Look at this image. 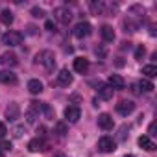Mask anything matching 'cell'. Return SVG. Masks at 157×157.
Masks as SVG:
<instances>
[{"label":"cell","mask_w":157,"mask_h":157,"mask_svg":"<svg viewBox=\"0 0 157 157\" xmlns=\"http://www.w3.org/2000/svg\"><path fill=\"white\" fill-rule=\"evenodd\" d=\"M35 63H41V65L44 67L46 72H52V70L56 68V59H54V54H52L50 50H43V52H39L37 57H35Z\"/></svg>","instance_id":"1"},{"label":"cell","mask_w":157,"mask_h":157,"mask_svg":"<svg viewBox=\"0 0 157 157\" xmlns=\"http://www.w3.org/2000/svg\"><path fill=\"white\" fill-rule=\"evenodd\" d=\"M41 113V102H30L28 109H26V122L28 124H35Z\"/></svg>","instance_id":"2"},{"label":"cell","mask_w":157,"mask_h":157,"mask_svg":"<svg viewBox=\"0 0 157 157\" xmlns=\"http://www.w3.org/2000/svg\"><path fill=\"white\" fill-rule=\"evenodd\" d=\"M2 43H4L6 46H19V44L22 43V33L11 30V32H8V33L2 35Z\"/></svg>","instance_id":"3"},{"label":"cell","mask_w":157,"mask_h":157,"mask_svg":"<svg viewBox=\"0 0 157 157\" xmlns=\"http://www.w3.org/2000/svg\"><path fill=\"white\" fill-rule=\"evenodd\" d=\"M91 32H93V28H91L89 22H78V24L74 26V30H72L74 37H78V39H85V37H89Z\"/></svg>","instance_id":"4"},{"label":"cell","mask_w":157,"mask_h":157,"mask_svg":"<svg viewBox=\"0 0 157 157\" xmlns=\"http://www.w3.org/2000/svg\"><path fill=\"white\" fill-rule=\"evenodd\" d=\"M98 150L102 151V153H111V151H115L117 150V142L111 139V137H102L100 140H98Z\"/></svg>","instance_id":"5"},{"label":"cell","mask_w":157,"mask_h":157,"mask_svg":"<svg viewBox=\"0 0 157 157\" xmlns=\"http://www.w3.org/2000/svg\"><path fill=\"white\" fill-rule=\"evenodd\" d=\"M54 17L61 22V24H68L72 21V11L68 8H56L54 10Z\"/></svg>","instance_id":"6"},{"label":"cell","mask_w":157,"mask_h":157,"mask_svg":"<svg viewBox=\"0 0 157 157\" xmlns=\"http://www.w3.org/2000/svg\"><path fill=\"white\" fill-rule=\"evenodd\" d=\"M133 111H135V104H133L131 100H122V102L117 104V113L122 115V117H128V115H131Z\"/></svg>","instance_id":"7"},{"label":"cell","mask_w":157,"mask_h":157,"mask_svg":"<svg viewBox=\"0 0 157 157\" xmlns=\"http://www.w3.org/2000/svg\"><path fill=\"white\" fill-rule=\"evenodd\" d=\"M65 118L68 122H78V120L82 118V109L78 107V105H68L65 109Z\"/></svg>","instance_id":"8"},{"label":"cell","mask_w":157,"mask_h":157,"mask_svg":"<svg viewBox=\"0 0 157 157\" xmlns=\"http://www.w3.org/2000/svg\"><path fill=\"white\" fill-rule=\"evenodd\" d=\"M0 83L4 85H15L17 83V74L11 70H0Z\"/></svg>","instance_id":"9"},{"label":"cell","mask_w":157,"mask_h":157,"mask_svg":"<svg viewBox=\"0 0 157 157\" xmlns=\"http://www.w3.org/2000/svg\"><path fill=\"white\" fill-rule=\"evenodd\" d=\"M56 83H57V85H61V87H68V85L72 83V74H70L67 68H63V70L57 74V80H56Z\"/></svg>","instance_id":"10"},{"label":"cell","mask_w":157,"mask_h":157,"mask_svg":"<svg viewBox=\"0 0 157 157\" xmlns=\"http://www.w3.org/2000/svg\"><path fill=\"white\" fill-rule=\"evenodd\" d=\"M98 126H100L104 131L113 129V117H111L109 113H102V115L98 117Z\"/></svg>","instance_id":"11"},{"label":"cell","mask_w":157,"mask_h":157,"mask_svg":"<svg viewBox=\"0 0 157 157\" xmlns=\"http://www.w3.org/2000/svg\"><path fill=\"white\" fill-rule=\"evenodd\" d=\"M19 115H21V107H19V104H17V102H11V104L6 107V118H8V120H17Z\"/></svg>","instance_id":"12"},{"label":"cell","mask_w":157,"mask_h":157,"mask_svg":"<svg viewBox=\"0 0 157 157\" xmlns=\"http://www.w3.org/2000/svg\"><path fill=\"white\" fill-rule=\"evenodd\" d=\"M28 150L32 151V153H35V151H44L46 150V142L43 140V139H32L30 142H28Z\"/></svg>","instance_id":"13"},{"label":"cell","mask_w":157,"mask_h":157,"mask_svg":"<svg viewBox=\"0 0 157 157\" xmlns=\"http://www.w3.org/2000/svg\"><path fill=\"white\" fill-rule=\"evenodd\" d=\"M109 87L115 91V89H124L126 87V82H124V78L122 76H118V74H111L109 76Z\"/></svg>","instance_id":"14"},{"label":"cell","mask_w":157,"mask_h":157,"mask_svg":"<svg viewBox=\"0 0 157 157\" xmlns=\"http://www.w3.org/2000/svg\"><path fill=\"white\" fill-rule=\"evenodd\" d=\"M17 63H19V59H17V56H15L13 52H6V54L0 56V65H6V67H15Z\"/></svg>","instance_id":"15"},{"label":"cell","mask_w":157,"mask_h":157,"mask_svg":"<svg viewBox=\"0 0 157 157\" xmlns=\"http://www.w3.org/2000/svg\"><path fill=\"white\" fill-rule=\"evenodd\" d=\"M74 70L80 72V74H85L89 70V61L85 57H76L74 59Z\"/></svg>","instance_id":"16"},{"label":"cell","mask_w":157,"mask_h":157,"mask_svg":"<svg viewBox=\"0 0 157 157\" xmlns=\"http://www.w3.org/2000/svg\"><path fill=\"white\" fill-rule=\"evenodd\" d=\"M139 146L142 148V150H146V151H153L155 150V142L148 137V135H142V137H139Z\"/></svg>","instance_id":"17"},{"label":"cell","mask_w":157,"mask_h":157,"mask_svg":"<svg viewBox=\"0 0 157 157\" xmlns=\"http://www.w3.org/2000/svg\"><path fill=\"white\" fill-rule=\"evenodd\" d=\"M113 89L109 87V85H104V83H98V96L102 98V100H111L113 98Z\"/></svg>","instance_id":"18"},{"label":"cell","mask_w":157,"mask_h":157,"mask_svg":"<svg viewBox=\"0 0 157 157\" xmlns=\"http://www.w3.org/2000/svg\"><path fill=\"white\" fill-rule=\"evenodd\" d=\"M100 33H102V39H104L105 43H113V41H115V32H113V28H111L109 24H104L102 30H100Z\"/></svg>","instance_id":"19"},{"label":"cell","mask_w":157,"mask_h":157,"mask_svg":"<svg viewBox=\"0 0 157 157\" xmlns=\"http://www.w3.org/2000/svg\"><path fill=\"white\" fill-rule=\"evenodd\" d=\"M89 8L94 15H104L105 13V4L104 2H96V0H93V2H89Z\"/></svg>","instance_id":"20"},{"label":"cell","mask_w":157,"mask_h":157,"mask_svg":"<svg viewBox=\"0 0 157 157\" xmlns=\"http://www.w3.org/2000/svg\"><path fill=\"white\" fill-rule=\"evenodd\" d=\"M28 91L32 94H39V93H43V83L39 80H30L28 82Z\"/></svg>","instance_id":"21"},{"label":"cell","mask_w":157,"mask_h":157,"mask_svg":"<svg viewBox=\"0 0 157 157\" xmlns=\"http://www.w3.org/2000/svg\"><path fill=\"white\" fill-rule=\"evenodd\" d=\"M0 21H2L6 26H10V24H13V13L10 11V10H4L2 13H0Z\"/></svg>","instance_id":"22"},{"label":"cell","mask_w":157,"mask_h":157,"mask_svg":"<svg viewBox=\"0 0 157 157\" xmlns=\"http://www.w3.org/2000/svg\"><path fill=\"white\" fill-rule=\"evenodd\" d=\"M142 74L146 78H155L157 76V67L155 65H146V67H142Z\"/></svg>","instance_id":"23"},{"label":"cell","mask_w":157,"mask_h":157,"mask_svg":"<svg viewBox=\"0 0 157 157\" xmlns=\"http://www.w3.org/2000/svg\"><path fill=\"white\" fill-rule=\"evenodd\" d=\"M137 87H139V89H142L144 93H151V91H153V83H151L150 80H140Z\"/></svg>","instance_id":"24"},{"label":"cell","mask_w":157,"mask_h":157,"mask_svg":"<svg viewBox=\"0 0 157 157\" xmlns=\"http://www.w3.org/2000/svg\"><path fill=\"white\" fill-rule=\"evenodd\" d=\"M41 111L44 113V117L46 118H50V120H54V109L48 105V104H44V102H41Z\"/></svg>","instance_id":"25"},{"label":"cell","mask_w":157,"mask_h":157,"mask_svg":"<svg viewBox=\"0 0 157 157\" xmlns=\"http://www.w3.org/2000/svg\"><path fill=\"white\" fill-rule=\"evenodd\" d=\"M56 133H57L59 137H65V135H67V126H65V122H57V124H56Z\"/></svg>","instance_id":"26"},{"label":"cell","mask_w":157,"mask_h":157,"mask_svg":"<svg viewBox=\"0 0 157 157\" xmlns=\"http://www.w3.org/2000/svg\"><path fill=\"white\" fill-rule=\"evenodd\" d=\"M26 133V129H24V126H15L13 128V137H17V139H21L22 135Z\"/></svg>","instance_id":"27"},{"label":"cell","mask_w":157,"mask_h":157,"mask_svg":"<svg viewBox=\"0 0 157 157\" xmlns=\"http://www.w3.org/2000/svg\"><path fill=\"white\" fill-rule=\"evenodd\" d=\"M126 131H129V126H122V128H120V131H118V140H126V137L129 135V133H126Z\"/></svg>","instance_id":"28"},{"label":"cell","mask_w":157,"mask_h":157,"mask_svg":"<svg viewBox=\"0 0 157 157\" xmlns=\"http://www.w3.org/2000/svg\"><path fill=\"white\" fill-rule=\"evenodd\" d=\"M144 54H146V48L140 44V46H137V50H135V59H142L144 57Z\"/></svg>","instance_id":"29"},{"label":"cell","mask_w":157,"mask_h":157,"mask_svg":"<svg viewBox=\"0 0 157 157\" xmlns=\"http://www.w3.org/2000/svg\"><path fill=\"white\" fill-rule=\"evenodd\" d=\"M11 148H13V144L10 140H0V150H2V151H10Z\"/></svg>","instance_id":"30"},{"label":"cell","mask_w":157,"mask_h":157,"mask_svg":"<svg viewBox=\"0 0 157 157\" xmlns=\"http://www.w3.org/2000/svg\"><path fill=\"white\" fill-rule=\"evenodd\" d=\"M32 15L37 17V19H41V17H44V11L41 8H32Z\"/></svg>","instance_id":"31"},{"label":"cell","mask_w":157,"mask_h":157,"mask_svg":"<svg viewBox=\"0 0 157 157\" xmlns=\"http://www.w3.org/2000/svg\"><path fill=\"white\" fill-rule=\"evenodd\" d=\"M44 28H46L48 32H54V30H56V24H54L52 21H46V24H44Z\"/></svg>","instance_id":"32"},{"label":"cell","mask_w":157,"mask_h":157,"mask_svg":"<svg viewBox=\"0 0 157 157\" xmlns=\"http://www.w3.org/2000/svg\"><path fill=\"white\" fill-rule=\"evenodd\" d=\"M94 52H96V56H98V57H105V50H104V48H98V46H96V50H94Z\"/></svg>","instance_id":"33"},{"label":"cell","mask_w":157,"mask_h":157,"mask_svg":"<svg viewBox=\"0 0 157 157\" xmlns=\"http://www.w3.org/2000/svg\"><path fill=\"white\" fill-rule=\"evenodd\" d=\"M148 133H150V135H155V122H151V124H150V128H148ZM150 135H148V137H150Z\"/></svg>","instance_id":"34"},{"label":"cell","mask_w":157,"mask_h":157,"mask_svg":"<svg viewBox=\"0 0 157 157\" xmlns=\"http://www.w3.org/2000/svg\"><path fill=\"white\" fill-rule=\"evenodd\" d=\"M6 133H8V131H6V126H4L2 122H0V139H2V137H4Z\"/></svg>","instance_id":"35"},{"label":"cell","mask_w":157,"mask_h":157,"mask_svg":"<svg viewBox=\"0 0 157 157\" xmlns=\"http://www.w3.org/2000/svg\"><path fill=\"white\" fill-rule=\"evenodd\" d=\"M122 65H124V61H122V57H118L117 59V67H122Z\"/></svg>","instance_id":"36"},{"label":"cell","mask_w":157,"mask_h":157,"mask_svg":"<svg viewBox=\"0 0 157 157\" xmlns=\"http://www.w3.org/2000/svg\"><path fill=\"white\" fill-rule=\"evenodd\" d=\"M54 157H65V155H63V153H56Z\"/></svg>","instance_id":"37"},{"label":"cell","mask_w":157,"mask_h":157,"mask_svg":"<svg viewBox=\"0 0 157 157\" xmlns=\"http://www.w3.org/2000/svg\"><path fill=\"white\" fill-rule=\"evenodd\" d=\"M124 157H135V155H124Z\"/></svg>","instance_id":"38"},{"label":"cell","mask_w":157,"mask_h":157,"mask_svg":"<svg viewBox=\"0 0 157 157\" xmlns=\"http://www.w3.org/2000/svg\"><path fill=\"white\" fill-rule=\"evenodd\" d=\"M0 157H4V153H2V151H0Z\"/></svg>","instance_id":"39"}]
</instances>
